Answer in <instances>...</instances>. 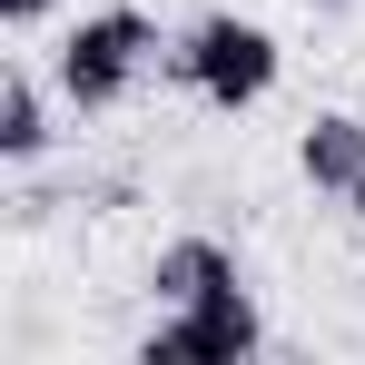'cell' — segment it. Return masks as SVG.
Wrapping results in <instances>:
<instances>
[{
  "label": "cell",
  "mask_w": 365,
  "mask_h": 365,
  "mask_svg": "<svg viewBox=\"0 0 365 365\" xmlns=\"http://www.w3.org/2000/svg\"><path fill=\"white\" fill-rule=\"evenodd\" d=\"M277 69H287V50H277V30H267V20L207 10L187 40H168L158 79H187V89H197V99H217V109H257V99L277 89Z\"/></svg>",
  "instance_id": "1"
},
{
  "label": "cell",
  "mask_w": 365,
  "mask_h": 365,
  "mask_svg": "<svg viewBox=\"0 0 365 365\" xmlns=\"http://www.w3.org/2000/svg\"><path fill=\"white\" fill-rule=\"evenodd\" d=\"M158 60H168V40H158L148 10H89V20L60 40V99L79 119H99V109H119Z\"/></svg>",
  "instance_id": "2"
},
{
  "label": "cell",
  "mask_w": 365,
  "mask_h": 365,
  "mask_svg": "<svg viewBox=\"0 0 365 365\" xmlns=\"http://www.w3.org/2000/svg\"><path fill=\"white\" fill-rule=\"evenodd\" d=\"M257 346H267L257 297L247 287H217V297H197V306H168V326L138 346V365H247Z\"/></svg>",
  "instance_id": "3"
},
{
  "label": "cell",
  "mask_w": 365,
  "mask_h": 365,
  "mask_svg": "<svg viewBox=\"0 0 365 365\" xmlns=\"http://www.w3.org/2000/svg\"><path fill=\"white\" fill-rule=\"evenodd\" d=\"M297 168H306L316 197H346L365 217V119L356 109H316V119L297 128Z\"/></svg>",
  "instance_id": "4"
},
{
  "label": "cell",
  "mask_w": 365,
  "mask_h": 365,
  "mask_svg": "<svg viewBox=\"0 0 365 365\" xmlns=\"http://www.w3.org/2000/svg\"><path fill=\"white\" fill-rule=\"evenodd\" d=\"M217 287H247L237 257H227L217 237H168L158 267H148V297H158V306H197V297H217Z\"/></svg>",
  "instance_id": "5"
},
{
  "label": "cell",
  "mask_w": 365,
  "mask_h": 365,
  "mask_svg": "<svg viewBox=\"0 0 365 365\" xmlns=\"http://www.w3.org/2000/svg\"><path fill=\"white\" fill-rule=\"evenodd\" d=\"M40 148H50V99H40V79H30V69H10V79H0V158H10V168H30Z\"/></svg>",
  "instance_id": "6"
},
{
  "label": "cell",
  "mask_w": 365,
  "mask_h": 365,
  "mask_svg": "<svg viewBox=\"0 0 365 365\" xmlns=\"http://www.w3.org/2000/svg\"><path fill=\"white\" fill-rule=\"evenodd\" d=\"M50 10H60V0H0V20H10V30H40Z\"/></svg>",
  "instance_id": "7"
}]
</instances>
